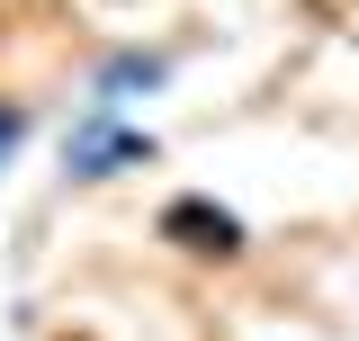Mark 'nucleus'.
<instances>
[{"label": "nucleus", "instance_id": "nucleus-3", "mask_svg": "<svg viewBox=\"0 0 359 341\" xmlns=\"http://www.w3.org/2000/svg\"><path fill=\"white\" fill-rule=\"evenodd\" d=\"M180 54L171 45H108L99 63H90V108H126V99H153V90H171Z\"/></svg>", "mask_w": 359, "mask_h": 341}, {"label": "nucleus", "instance_id": "nucleus-1", "mask_svg": "<svg viewBox=\"0 0 359 341\" xmlns=\"http://www.w3.org/2000/svg\"><path fill=\"white\" fill-rule=\"evenodd\" d=\"M153 162H162V144H153V126H135L126 108H81L72 135H63V180H81V189L153 170Z\"/></svg>", "mask_w": 359, "mask_h": 341}, {"label": "nucleus", "instance_id": "nucleus-2", "mask_svg": "<svg viewBox=\"0 0 359 341\" xmlns=\"http://www.w3.org/2000/svg\"><path fill=\"white\" fill-rule=\"evenodd\" d=\"M153 234H162L171 252H189V260H216V269L252 252V225L224 207V198H207V189H180V198H162Z\"/></svg>", "mask_w": 359, "mask_h": 341}, {"label": "nucleus", "instance_id": "nucleus-4", "mask_svg": "<svg viewBox=\"0 0 359 341\" xmlns=\"http://www.w3.org/2000/svg\"><path fill=\"white\" fill-rule=\"evenodd\" d=\"M36 135V117H27V99H0V170L18 162V144Z\"/></svg>", "mask_w": 359, "mask_h": 341}]
</instances>
